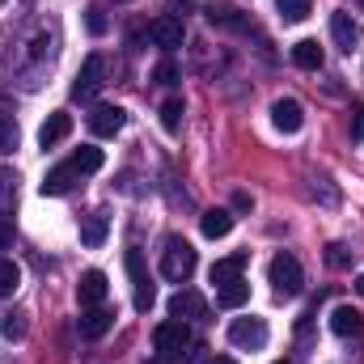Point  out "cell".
Masks as SVG:
<instances>
[{"label":"cell","instance_id":"cell-1","mask_svg":"<svg viewBox=\"0 0 364 364\" xmlns=\"http://www.w3.org/2000/svg\"><path fill=\"white\" fill-rule=\"evenodd\" d=\"M191 331H186V322L178 318H170V322H161L157 331H153V348H157V364H186L191 360Z\"/></svg>","mask_w":364,"mask_h":364},{"label":"cell","instance_id":"cell-2","mask_svg":"<svg viewBox=\"0 0 364 364\" xmlns=\"http://www.w3.org/2000/svg\"><path fill=\"white\" fill-rule=\"evenodd\" d=\"M123 263H127V275H132V305H136V314H149L153 301H157V288H153V275H149L144 255L132 246V250L123 255Z\"/></svg>","mask_w":364,"mask_h":364},{"label":"cell","instance_id":"cell-3","mask_svg":"<svg viewBox=\"0 0 364 364\" xmlns=\"http://www.w3.org/2000/svg\"><path fill=\"white\" fill-rule=\"evenodd\" d=\"M195 250H191V242H182V237H166V250H161V275L166 279H174V284H186L191 272H195Z\"/></svg>","mask_w":364,"mask_h":364},{"label":"cell","instance_id":"cell-4","mask_svg":"<svg viewBox=\"0 0 364 364\" xmlns=\"http://www.w3.org/2000/svg\"><path fill=\"white\" fill-rule=\"evenodd\" d=\"M267 279H272L275 296H296L305 288V272H301V263L292 255H275L272 267H267Z\"/></svg>","mask_w":364,"mask_h":364},{"label":"cell","instance_id":"cell-5","mask_svg":"<svg viewBox=\"0 0 364 364\" xmlns=\"http://www.w3.org/2000/svg\"><path fill=\"white\" fill-rule=\"evenodd\" d=\"M229 343L242 348V352H259V348L267 343V322H263V318H233Z\"/></svg>","mask_w":364,"mask_h":364},{"label":"cell","instance_id":"cell-6","mask_svg":"<svg viewBox=\"0 0 364 364\" xmlns=\"http://www.w3.org/2000/svg\"><path fill=\"white\" fill-rule=\"evenodd\" d=\"M102 77H106V60H102V55H90V60L81 64V73H77V81H73V97H81V102H90L93 93L102 90V85H106Z\"/></svg>","mask_w":364,"mask_h":364},{"label":"cell","instance_id":"cell-7","mask_svg":"<svg viewBox=\"0 0 364 364\" xmlns=\"http://www.w3.org/2000/svg\"><path fill=\"white\" fill-rule=\"evenodd\" d=\"M272 123H275V132H284V136L301 132V127H305V110H301V102H296V97H275L272 102Z\"/></svg>","mask_w":364,"mask_h":364},{"label":"cell","instance_id":"cell-8","mask_svg":"<svg viewBox=\"0 0 364 364\" xmlns=\"http://www.w3.org/2000/svg\"><path fill=\"white\" fill-rule=\"evenodd\" d=\"M81 178H85V174H81V170H77L73 161H64V166H55V170H47V178L38 182V191L55 199V195H68V191H73V186H77Z\"/></svg>","mask_w":364,"mask_h":364},{"label":"cell","instance_id":"cell-9","mask_svg":"<svg viewBox=\"0 0 364 364\" xmlns=\"http://www.w3.org/2000/svg\"><path fill=\"white\" fill-rule=\"evenodd\" d=\"M123 123H127V110L123 106H93V114H90L93 136H119Z\"/></svg>","mask_w":364,"mask_h":364},{"label":"cell","instance_id":"cell-10","mask_svg":"<svg viewBox=\"0 0 364 364\" xmlns=\"http://www.w3.org/2000/svg\"><path fill=\"white\" fill-rule=\"evenodd\" d=\"M331 331H335L339 339H360L364 335V314L352 309V305H335V309H331Z\"/></svg>","mask_w":364,"mask_h":364},{"label":"cell","instance_id":"cell-11","mask_svg":"<svg viewBox=\"0 0 364 364\" xmlns=\"http://www.w3.org/2000/svg\"><path fill=\"white\" fill-rule=\"evenodd\" d=\"M149 38H153L161 51H178L182 38H186V30H182L178 17H157V21L149 26Z\"/></svg>","mask_w":364,"mask_h":364},{"label":"cell","instance_id":"cell-12","mask_svg":"<svg viewBox=\"0 0 364 364\" xmlns=\"http://www.w3.org/2000/svg\"><path fill=\"white\" fill-rule=\"evenodd\" d=\"M331 38H335V47L339 51H356V43H360V26L352 21V13H335L331 17Z\"/></svg>","mask_w":364,"mask_h":364},{"label":"cell","instance_id":"cell-13","mask_svg":"<svg viewBox=\"0 0 364 364\" xmlns=\"http://www.w3.org/2000/svg\"><path fill=\"white\" fill-rule=\"evenodd\" d=\"M68 132H73V114H68V110H55V114H47V123L38 127V144H43V149H55Z\"/></svg>","mask_w":364,"mask_h":364},{"label":"cell","instance_id":"cell-14","mask_svg":"<svg viewBox=\"0 0 364 364\" xmlns=\"http://www.w3.org/2000/svg\"><path fill=\"white\" fill-rule=\"evenodd\" d=\"M77 326H81V339H102V335L114 326V314H110V309H102V305H90V309L81 314V322H77Z\"/></svg>","mask_w":364,"mask_h":364},{"label":"cell","instance_id":"cell-15","mask_svg":"<svg viewBox=\"0 0 364 364\" xmlns=\"http://www.w3.org/2000/svg\"><path fill=\"white\" fill-rule=\"evenodd\" d=\"M77 296H81V305L90 309V305H102L106 301V272H85L81 275V284H77Z\"/></svg>","mask_w":364,"mask_h":364},{"label":"cell","instance_id":"cell-16","mask_svg":"<svg viewBox=\"0 0 364 364\" xmlns=\"http://www.w3.org/2000/svg\"><path fill=\"white\" fill-rule=\"evenodd\" d=\"M170 318H178V322H186V318H203V296L191 292V288L174 292V296H170Z\"/></svg>","mask_w":364,"mask_h":364},{"label":"cell","instance_id":"cell-17","mask_svg":"<svg viewBox=\"0 0 364 364\" xmlns=\"http://www.w3.org/2000/svg\"><path fill=\"white\" fill-rule=\"evenodd\" d=\"M246 263H250L246 255H229V259H216V263H212V284H216V288H225V284L242 279V275H246Z\"/></svg>","mask_w":364,"mask_h":364},{"label":"cell","instance_id":"cell-18","mask_svg":"<svg viewBox=\"0 0 364 364\" xmlns=\"http://www.w3.org/2000/svg\"><path fill=\"white\" fill-rule=\"evenodd\" d=\"M106 233H110V216H106V212H90V216L81 220V246L97 250V246L106 242Z\"/></svg>","mask_w":364,"mask_h":364},{"label":"cell","instance_id":"cell-19","mask_svg":"<svg viewBox=\"0 0 364 364\" xmlns=\"http://www.w3.org/2000/svg\"><path fill=\"white\" fill-rule=\"evenodd\" d=\"M203 17H208V26H220V30H246V17L233 4H208Z\"/></svg>","mask_w":364,"mask_h":364},{"label":"cell","instance_id":"cell-20","mask_svg":"<svg viewBox=\"0 0 364 364\" xmlns=\"http://www.w3.org/2000/svg\"><path fill=\"white\" fill-rule=\"evenodd\" d=\"M199 229H203V237H229L233 233V212H225V208H208L203 212V220H199Z\"/></svg>","mask_w":364,"mask_h":364},{"label":"cell","instance_id":"cell-21","mask_svg":"<svg viewBox=\"0 0 364 364\" xmlns=\"http://www.w3.org/2000/svg\"><path fill=\"white\" fill-rule=\"evenodd\" d=\"M292 64L305 68V73H318V68H322V47H318L314 38H301V43L292 47Z\"/></svg>","mask_w":364,"mask_h":364},{"label":"cell","instance_id":"cell-22","mask_svg":"<svg viewBox=\"0 0 364 364\" xmlns=\"http://www.w3.org/2000/svg\"><path fill=\"white\" fill-rule=\"evenodd\" d=\"M246 301H250V284H246V275L233 279V284H225V288H216V305H225V309H242Z\"/></svg>","mask_w":364,"mask_h":364},{"label":"cell","instance_id":"cell-23","mask_svg":"<svg viewBox=\"0 0 364 364\" xmlns=\"http://www.w3.org/2000/svg\"><path fill=\"white\" fill-rule=\"evenodd\" d=\"M68 161H73V166H77L81 174H97L106 157H102V149H93V144H81V149H77V153H73Z\"/></svg>","mask_w":364,"mask_h":364},{"label":"cell","instance_id":"cell-24","mask_svg":"<svg viewBox=\"0 0 364 364\" xmlns=\"http://www.w3.org/2000/svg\"><path fill=\"white\" fill-rule=\"evenodd\" d=\"M21 288V267L13 259H0V296H13Z\"/></svg>","mask_w":364,"mask_h":364},{"label":"cell","instance_id":"cell-25","mask_svg":"<svg viewBox=\"0 0 364 364\" xmlns=\"http://www.w3.org/2000/svg\"><path fill=\"white\" fill-rule=\"evenodd\" d=\"M275 9H279L284 21H305L309 9H314V0H275Z\"/></svg>","mask_w":364,"mask_h":364},{"label":"cell","instance_id":"cell-26","mask_svg":"<svg viewBox=\"0 0 364 364\" xmlns=\"http://www.w3.org/2000/svg\"><path fill=\"white\" fill-rule=\"evenodd\" d=\"M161 127H166L170 136L182 127V97H170V102L161 106Z\"/></svg>","mask_w":364,"mask_h":364},{"label":"cell","instance_id":"cell-27","mask_svg":"<svg viewBox=\"0 0 364 364\" xmlns=\"http://www.w3.org/2000/svg\"><path fill=\"white\" fill-rule=\"evenodd\" d=\"M13 149H17V123H13V114L0 110V153H13Z\"/></svg>","mask_w":364,"mask_h":364},{"label":"cell","instance_id":"cell-28","mask_svg":"<svg viewBox=\"0 0 364 364\" xmlns=\"http://www.w3.org/2000/svg\"><path fill=\"white\" fill-rule=\"evenodd\" d=\"M352 259H356V250H348L343 242H335V246L326 250V263H331L335 272H343V267H352Z\"/></svg>","mask_w":364,"mask_h":364},{"label":"cell","instance_id":"cell-29","mask_svg":"<svg viewBox=\"0 0 364 364\" xmlns=\"http://www.w3.org/2000/svg\"><path fill=\"white\" fill-rule=\"evenodd\" d=\"M153 81H157V85H174V81H178V64H174V60H161V64L153 68Z\"/></svg>","mask_w":364,"mask_h":364},{"label":"cell","instance_id":"cell-30","mask_svg":"<svg viewBox=\"0 0 364 364\" xmlns=\"http://www.w3.org/2000/svg\"><path fill=\"white\" fill-rule=\"evenodd\" d=\"M0 331H4V339H21V335H26V322H21V314H4Z\"/></svg>","mask_w":364,"mask_h":364},{"label":"cell","instance_id":"cell-31","mask_svg":"<svg viewBox=\"0 0 364 364\" xmlns=\"http://www.w3.org/2000/svg\"><path fill=\"white\" fill-rule=\"evenodd\" d=\"M85 30H90L93 38H97V34H106V13H102L97 4H93V9H85Z\"/></svg>","mask_w":364,"mask_h":364},{"label":"cell","instance_id":"cell-32","mask_svg":"<svg viewBox=\"0 0 364 364\" xmlns=\"http://www.w3.org/2000/svg\"><path fill=\"white\" fill-rule=\"evenodd\" d=\"M348 132H352V140H364V102L352 106V119H348Z\"/></svg>","mask_w":364,"mask_h":364},{"label":"cell","instance_id":"cell-33","mask_svg":"<svg viewBox=\"0 0 364 364\" xmlns=\"http://www.w3.org/2000/svg\"><path fill=\"white\" fill-rule=\"evenodd\" d=\"M13 174H9V170H0V208H9V186H13Z\"/></svg>","mask_w":364,"mask_h":364},{"label":"cell","instance_id":"cell-34","mask_svg":"<svg viewBox=\"0 0 364 364\" xmlns=\"http://www.w3.org/2000/svg\"><path fill=\"white\" fill-rule=\"evenodd\" d=\"M233 208H237V212H250V208H255V199H250L246 191H237V195H233Z\"/></svg>","mask_w":364,"mask_h":364},{"label":"cell","instance_id":"cell-35","mask_svg":"<svg viewBox=\"0 0 364 364\" xmlns=\"http://www.w3.org/2000/svg\"><path fill=\"white\" fill-rule=\"evenodd\" d=\"M4 246H13V225L0 216V250H4Z\"/></svg>","mask_w":364,"mask_h":364},{"label":"cell","instance_id":"cell-36","mask_svg":"<svg viewBox=\"0 0 364 364\" xmlns=\"http://www.w3.org/2000/svg\"><path fill=\"white\" fill-rule=\"evenodd\" d=\"M203 364H237V360H233V356H208Z\"/></svg>","mask_w":364,"mask_h":364},{"label":"cell","instance_id":"cell-37","mask_svg":"<svg viewBox=\"0 0 364 364\" xmlns=\"http://www.w3.org/2000/svg\"><path fill=\"white\" fill-rule=\"evenodd\" d=\"M356 288H360V292H364V275H360V279H356Z\"/></svg>","mask_w":364,"mask_h":364},{"label":"cell","instance_id":"cell-38","mask_svg":"<svg viewBox=\"0 0 364 364\" xmlns=\"http://www.w3.org/2000/svg\"><path fill=\"white\" fill-rule=\"evenodd\" d=\"M356 9H360V13H364V0H356Z\"/></svg>","mask_w":364,"mask_h":364},{"label":"cell","instance_id":"cell-39","mask_svg":"<svg viewBox=\"0 0 364 364\" xmlns=\"http://www.w3.org/2000/svg\"><path fill=\"white\" fill-rule=\"evenodd\" d=\"M275 364H288V360H275Z\"/></svg>","mask_w":364,"mask_h":364},{"label":"cell","instance_id":"cell-40","mask_svg":"<svg viewBox=\"0 0 364 364\" xmlns=\"http://www.w3.org/2000/svg\"><path fill=\"white\" fill-rule=\"evenodd\" d=\"M119 4H127V0H119Z\"/></svg>","mask_w":364,"mask_h":364},{"label":"cell","instance_id":"cell-41","mask_svg":"<svg viewBox=\"0 0 364 364\" xmlns=\"http://www.w3.org/2000/svg\"><path fill=\"white\" fill-rule=\"evenodd\" d=\"M0 4H4V0H0Z\"/></svg>","mask_w":364,"mask_h":364}]
</instances>
